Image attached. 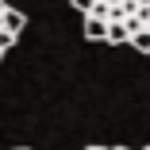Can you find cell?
<instances>
[{
	"label": "cell",
	"mask_w": 150,
	"mask_h": 150,
	"mask_svg": "<svg viewBox=\"0 0 150 150\" xmlns=\"http://www.w3.org/2000/svg\"><path fill=\"white\" fill-rule=\"evenodd\" d=\"M23 27H27V16L16 12V8H8V0H0V62H4V54L16 46Z\"/></svg>",
	"instance_id": "obj_1"
},
{
	"label": "cell",
	"mask_w": 150,
	"mask_h": 150,
	"mask_svg": "<svg viewBox=\"0 0 150 150\" xmlns=\"http://www.w3.org/2000/svg\"><path fill=\"white\" fill-rule=\"evenodd\" d=\"M85 39H88V42H108V23L85 16Z\"/></svg>",
	"instance_id": "obj_2"
},
{
	"label": "cell",
	"mask_w": 150,
	"mask_h": 150,
	"mask_svg": "<svg viewBox=\"0 0 150 150\" xmlns=\"http://www.w3.org/2000/svg\"><path fill=\"white\" fill-rule=\"evenodd\" d=\"M108 42H131V31H127V23H108Z\"/></svg>",
	"instance_id": "obj_3"
},
{
	"label": "cell",
	"mask_w": 150,
	"mask_h": 150,
	"mask_svg": "<svg viewBox=\"0 0 150 150\" xmlns=\"http://www.w3.org/2000/svg\"><path fill=\"white\" fill-rule=\"evenodd\" d=\"M131 46H135L139 54H150V31H146V27H142V31H135V35H131Z\"/></svg>",
	"instance_id": "obj_4"
},
{
	"label": "cell",
	"mask_w": 150,
	"mask_h": 150,
	"mask_svg": "<svg viewBox=\"0 0 150 150\" xmlns=\"http://www.w3.org/2000/svg\"><path fill=\"white\" fill-rule=\"evenodd\" d=\"M96 4H100V0H73V8H77V12H85V16H93V8H96Z\"/></svg>",
	"instance_id": "obj_5"
},
{
	"label": "cell",
	"mask_w": 150,
	"mask_h": 150,
	"mask_svg": "<svg viewBox=\"0 0 150 150\" xmlns=\"http://www.w3.org/2000/svg\"><path fill=\"white\" fill-rule=\"evenodd\" d=\"M108 150H131V146H108ZM142 150H150V146H142Z\"/></svg>",
	"instance_id": "obj_6"
},
{
	"label": "cell",
	"mask_w": 150,
	"mask_h": 150,
	"mask_svg": "<svg viewBox=\"0 0 150 150\" xmlns=\"http://www.w3.org/2000/svg\"><path fill=\"white\" fill-rule=\"evenodd\" d=\"M88 150H108V146H88Z\"/></svg>",
	"instance_id": "obj_7"
},
{
	"label": "cell",
	"mask_w": 150,
	"mask_h": 150,
	"mask_svg": "<svg viewBox=\"0 0 150 150\" xmlns=\"http://www.w3.org/2000/svg\"><path fill=\"white\" fill-rule=\"evenodd\" d=\"M16 150H27V146H16Z\"/></svg>",
	"instance_id": "obj_8"
}]
</instances>
